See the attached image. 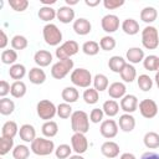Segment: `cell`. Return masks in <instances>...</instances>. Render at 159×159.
Listing matches in <instances>:
<instances>
[{
  "label": "cell",
  "mask_w": 159,
  "mask_h": 159,
  "mask_svg": "<svg viewBox=\"0 0 159 159\" xmlns=\"http://www.w3.org/2000/svg\"><path fill=\"white\" fill-rule=\"evenodd\" d=\"M61 97L66 103L71 104V103L77 102V99L80 97V92H78V89H76V87H65L62 89Z\"/></svg>",
  "instance_id": "obj_25"
},
{
  "label": "cell",
  "mask_w": 159,
  "mask_h": 159,
  "mask_svg": "<svg viewBox=\"0 0 159 159\" xmlns=\"http://www.w3.org/2000/svg\"><path fill=\"white\" fill-rule=\"evenodd\" d=\"M70 159H84V158L81 154H75V155H71Z\"/></svg>",
  "instance_id": "obj_58"
},
{
  "label": "cell",
  "mask_w": 159,
  "mask_h": 159,
  "mask_svg": "<svg viewBox=\"0 0 159 159\" xmlns=\"http://www.w3.org/2000/svg\"><path fill=\"white\" fill-rule=\"evenodd\" d=\"M142 43L147 50H155L159 46V34L154 26H145L142 30Z\"/></svg>",
  "instance_id": "obj_2"
},
{
  "label": "cell",
  "mask_w": 159,
  "mask_h": 159,
  "mask_svg": "<svg viewBox=\"0 0 159 159\" xmlns=\"http://www.w3.org/2000/svg\"><path fill=\"white\" fill-rule=\"evenodd\" d=\"M119 145L116 143V142H112V140H107L102 144L101 147V153L106 157V158H117L119 155Z\"/></svg>",
  "instance_id": "obj_15"
},
{
  "label": "cell",
  "mask_w": 159,
  "mask_h": 159,
  "mask_svg": "<svg viewBox=\"0 0 159 159\" xmlns=\"http://www.w3.org/2000/svg\"><path fill=\"white\" fill-rule=\"evenodd\" d=\"M137 83L143 92H148L153 87V80L148 75H139V77L137 78Z\"/></svg>",
  "instance_id": "obj_39"
},
{
  "label": "cell",
  "mask_w": 159,
  "mask_h": 159,
  "mask_svg": "<svg viewBox=\"0 0 159 159\" xmlns=\"http://www.w3.org/2000/svg\"><path fill=\"white\" fill-rule=\"evenodd\" d=\"M143 142L148 149H157L159 148V134L155 132H148L145 133Z\"/></svg>",
  "instance_id": "obj_29"
},
{
  "label": "cell",
  "mask_w": 159,
  "mask_h": 159,
  "mask_svg": "<svg viewBox=\"0 0 159 159\" xmlns=\"http://www.w3.org/2000/svg\"><path fill=\"white\" fill-rule=\"evenodd\" d=\"M140 159H159V154L155 153V152H145Z\"/></svg>",
  "instance_id": "obj_52"
},
{
  "label": "cell",
  "mask_w": 159,
  "mask_h": 159,
  "mask_svg": "<svg viewBox=\"0 0 159 159\" xmlns=\"http://www.w3.org/2000/svg\"><path fill=\"white\" fill-rule=\"evenodd\" d=\"M158 17V11L155 7L153 6H145L142 11H140V20L144 21L145 24H152L157 20Z\"/></svg>",
  "instance_id": "obj_26"
},
{
  "label": "cell",
  "mask_w": 159,
  "mask_h": 159,
  "mask_svg": "<svg viewBox=\"0 0 159 159\" xmlns=\"http://www.w3.org/2000/svg\"><path fill=\"white\" fill-rule=\"evenodd\" d=\"M118 125L119 128L125 132V133H129L134 129L135 127V118L129 114V113H124L122 116H119V120H118Z\"/></svg>",
  "instance_id": "obj_18"
},
{
  "label": "cell",
  "mask_w": 159,
  "mask_h": 159,
  "mask_svg": "<svg viewBox=\"0 0 159 159\" xmlns=\"http://www.w3.org/2000/svg\"><path fill=\"white\" fill-rule=\"evenodd\" d=\"M143 66L147 71H159V57L155 55H149L144 57Z\"/></svg>",
  "instance_id": "obj_35"
},
{
  "label": "cell",
  "mask_w": 159,
  "mask_h": 159,
  "mask_svg": "<svg viewBox=\"0 0 159 159\" xmlns=\"http://www.w3.org/2000/svg\"><path fill=\"white\" fill-rule=\"evenodd\" d=\"M71 147L76 154H83L88 149V140L84 134L82 133H73L71 137Z\"/></svg>",
  "instance_id": "obj_10"
},
{
  "label": "cell",
  "mask_w": 159,
  "mask_h": 159,
  "mask_svg": "<svg viewBox=\"0 0 159 159\" xmlns=\"http://www.w3.org/2000/svg\"><path fill=\"white\" fill-rule=\"evenodd\" d=\"M103 116H104V112L103 109L101 108H93L89 113V120L92 123H99V122H103Z\"/></svg>",
  "instance_id": "obj_49"
},
{
  "label": "cell",
  "mask_w": 159,
  "mask_h": 159,
  "mask_svg": "<svg viewBox=\"0 0 159 159\" xmlns=\"http://www.w3.org/2000/svg\"><path fill=\"white\" fill-rule=\"evenodd\" d=\"M122 30L124 31V34H127L129 36L137 35L139 32V24H138L137 20H134L132 17H128L122 22Z\"/></svg>",
  "instance_id": "obj_21"
},
{
  "label": "cell",
  "mask_w": 159,
  "mask_h": 159,
  "mask_svg": "<svg viewBox=\"0 0 159 159\" xmlns=\"http://www.w3.org/2000/svg\"><path fill=\"white\" fill-rule=\"evenodd\" d=\"M72 107H71V104L70 103H60L58 106H57V116L60 117V118H62V119H67V118H70L71 116H72Z\"/></svg>",
  "instance_id": "obj_45"
},
{
  "label": "cell",
  "mask_w": 159,
  "mask_h": 159,
  "mask_svg": "<svg viewBox=\"0 0 159 159\" xmlns=\"http://www.w3.org/2000/svg\"><path fill=\"white\" fill-rule=\"evenodd\" d=\"M12 147H14L12 138H5V137L0 138V155L7 154L10 152V149H12Z\"/></svg>",
  "instance_id": "obj_46"
},
{
  "label": "cell",
  "mask_w": 159,
  "mask_h": 159,
  "mask_svg": "<svg viewBox=\"0 0 159 159\" xmlns=\"http://www.w3.org/2000/svg\"><path fill=\"white\" fill-rule=\"evenodd\" d=\"M56 17L62 24H70L75 20V10L70 6H61L56 10Z\"/></svg>",
  "instance_id": "obj_14"
},
{
  "label": "cell",
  "mask_w": 159,
  "mask_h": 159,
  "mask_svg": "<svg viewBox=\"0 0 159 159\" xmlns=\"http://www.w3.org/2000/svg\"><path fill=\"white\" fill-rule=\"evenodd\" d=\"M119 75H120V78L124 82L132 83L137 77V71H135V68H134V66L132 63H127Z\"/></svg>",
  "instance_id": "obj_28"
},
{
  "label": "cell",
  "mask_w": 159,
  "mask_h": 159,
  "mask_svg": "<svg viewBox=\"0 0 159 159\" xmlns=\"http://www.w3.org/2000/svg\"><path fill=\"white\" fill-rule=\"evenodd\" d=\"M124 5V0H103V6L107 10H116Z\"/></svg>",
  "instance_id": "obj_50"
},
{
  "label": "cell",
  "mask_w": 159,
  "mask_h": 159,
  "mask_svg": "<svg viewBox=\"0 0 159 159\" xmlns=\"http://www.w3.org/2000/svg\"><path fill=\"white\" fill-rule=\"evenodd\" d=\"M37 15L42 21L48 22V21H52L56 17V10L52 9L51 6H41Z\"/></svg>",
  "instance_id": "obj_36"
},
{
  "label": "cell",
  "mask_w": 159,
  "mask_h": 159,
  "mask_svg": "<svg viewBox=\"0 0 159 159\" xmlns=\"http://www.w3.org/2000/svg\"><path fill=\"white\" fill-rule=\"evenodd\" d=\"M42 36H43L45 42L47 45H50V46H57L62 41V32H61V30L55 24H51V22L43 26Z\"/></svg>",
  "instance_id": "obj_5"
},
{
  "label": "cell",
  "mask_w": 159,
  "mask_h": 159,
  "mask_svg": "<svg viewBox=\"0 0 159 159\" xmlns=\"http://www.w3.org/2000/svg\"><path fill=\"white\" fill-rule=\"evenodd\" d=\"M102 109H103V112H104L106 116H108V117H114V116H117L118 112H119V104H118L114 99H108V101H106V102L103 103Z\"/></svg>",
  "instance_id": "obj_34"
},
{
  "label": "cell",
  "mask_w": 159,
  "mask_h": 159,
  "mask_svg": "<svg viewBox=\"0 0 159 159\" xmlns=\"http://www.w3.org/2000/svg\"><path fill=\"white\" fill-rule=\"evenodd\" d=\"M71 127L75 133L86 134L89 130V117L83 111H75L71 116Z\"/></svg>",
  "instance_id": "obj_1"
},
{
  "label": "cell",
  "mask_w": 159,
  "mask_h": 159,
  "mask_svg": "<svg viewBox=\"0 0 159 159\" xmlns=\"http://www.w3.org/2000/svg\"><path fill=\"white\" fill-rule=\"evenodd\" d=\"M26 84L22 81H15L11 83L10 93L14 98H22L26 94Z\"/></svg>",
  "instance_id": "obj_30"
},
{
  "label": "cell",
  "mask_w": 159,
  "mask_h": 159,
  "mask_svg": "<svg viewBox=\"0 0 159 159\" xmlns=\"http://www.w3.org/2000/svg\"><path fill=\"white\" fill-rule=\"evenodd\" d=\"M9 75L12 80L15 81H20L24 78V76L26 75V68L24 65L21 63H15L12 66H10V70H9Z\"/></svg>",
  "instance_id": "obj_32"
},
{
  "label": "cell",
  "mask_w": 159,
  "mask_h": 159,
  "mask_svg": "<svg viewBox=\"0 0 159 159\" xmlns=\"http://www.w3.org/2000/svg\"><path fill=\"white\" fill-rule=\"evenodd\" d=\"M29 155H30V149L24 144H19L12 149L14 159H27Z\"/></svg>",
  "instance_id": "obj_43"
},
{
  "label": "cell",
  "mask_w": 159,
  "mask_h": 159,
  "mask_svg": "<svg viewBox=\"0 0 159 159\" xmlns=\"http://www.w3.org/2000/svg\"><path fill=\"white\" fill-rule=\"evenodd\" d=\"M37 116L43 120H51L57 114V107L48 99H41L36 106Z\"/></svg>",
  "instance_id": "obj_7"
},
{
  "label": "cell",
  "mask_w": 159,
  "mask_h": 159,
  "mask_svg": "<svg viewBox=\"0 0 159 159\" xmlns=\"http://www.w3.org/2000/svg\"><path fill=\"white\" fill-rule=\"evenodd\" d=\"M14 109H15V103H14V101H11L10 98H6V97H4V98L0 99V113H1L2 116H9V114H11V113L14 112Z\"/></svg>",
  "instance_id": "obj_37"
},
{
  "label": "cell",
  "mask_w": 159,
  "mask_h": 159,
  "mask_svg": "<svg viewBox=\"0 0 159 159\" xmlns=\"http://www.w3.org/2000/svg\"><path fill=\"white\" fill-rule=\"evenodd\" d=\"M82 51L87 56H96L99 52V43H97L96 41H86L82 45Z\"/></svg>",
  "instance_id": "obj_40"
},
{
  "label": "cell",
  "mask_w": 159,
  "mask_h": 159,
  "mask_svg": "<svg viewBox=\"0 0 159 159\" xmlns=\"http://www.w3.org/2000/svg\"><path fill=\"white\" fill-rule=\"evenodd\" d=\"M55 143L51 139L46 138H36L31 143V152L40 157L50 155L52 152H55Z\"/></svg>",
  "instance_id": "obj_3"
},
{
  "label": "cell",
  "mask_w": 159,
  "mask_h": 159,
  "mask_svg": "<svg viewBox=\"0 0 159 159\" xmlns=\"http://www.w3.org/2000/svg\"><path fill=\"white\" fill-rule=\"evenodd\" d=\"M71 152H72V147H70L68 144H60L55 149V155L57 159H66L71 157Z\"/></svg>",
  "instance_id": "obj_44"
},
{
  "label": "cell",
  "mask_w": 159,
  "mask_h": 159,
  "mask_svg": "<svg viewBox=\"0 0 159 159\" xmlns=\"http://www.w3.org/2000/svg\"><path fill=\"white\" fill-rule=\"evenodd\" d=\"M73 30L77 35L80 36H84V35H88L92 30V25L91 22L84 19V17H80L77 20L73 21Z\"/></svg>",
  "instance_id": "obj_17"
},
{
  "label": "cell",
  "mask_w": 159,
  "mask_h": 159,
  "mask_svg": "<svg viewBox=\"0 0 159 159\" xmlns=\"http://www.w3.org/2000/svg\"><path fill=\"white\" fill-rule=\"evenodd\" d=\"M29 45V41L25 36L22 35H15L12 39H11V47L12 50H25Z\"/></svg>",
  "instance_id": "obj_38"
},
{
  "label": "cell",
  "mask_w": 159,
  "mask_h": 159,
  "mask_svg": "<svg viewBox=\"0 0 159 159\" xmlns=\"http://www.w3.org/2000/svg\"><path fill=\"white\" fill-rule=\"evenodd\" d=\"M9 5L12 10L17 11V12H22L27 9L29 6V1L27 0H10L9 1Z\"/></svg>",
  "instance_id": "obj_48"
},
{
  "label": "cell",
  "mask_w": 159,
  "mask_h": 159,
  "mask_svg": "<svg viewBox=\"0 0 159 159\" xmlns=\"http://www.w3.org/2000/svg\"><path fill=\"white\" fill-rule=\"evenodd\" d=\"M154 80H155V83H157V86H158V88H159V71L155 73V77H154Z\"/></svg>",
  "instance_id": "obj_59"
},
{
  "label": "cell",
  "mask_w": 159,
  "mask_h": 159,
  "mask_svg": "<svg viewBox=\"0 0 159 159\" xmlns=\"http://www.w3.org/2000/svg\"><path fill=\"white\" fill-rule=\"evenodd\" d=\"M35 63L39 67H47L52 62V55L47 50H39L34 56Z\"/></svg>",
  "instance_id": "obj_20"
},
{
  "label": "cell",
  "mask_w": 159,
  "mask_h": 159,
  "mask_svg": "<svg viewBox=\"0 0 159 159\" xmlns=\"http://www.w3.org/2000/svg\"><path fill=\"white\" fill-rule=\"evenodd\" d=\"M66 4H67V6H72V5H77L78 4V0H66Z\"/></svg>",
  "instance_id": "obj_57"
},
{
  "label": "cell",
  "mask_w": 159,
  "mask_h": 159,
  "mask_svg": "<svg viewBox=\"0 0 159 159\" xmlns=\"http://www.w3.org/2000/svg\"><path fill=\"white\" fill-rule=\"evenodd\" d=\"M10 89H11V86L7 81L5 80H1L0 81V97L4 98L7 93H10Z\"/></svg>",
  "instance_id": "obj_51"
},
{
  "label": "cell",
  "mask_w": 159,
  "mask_h": 159,
  "mask_svg": "<svg viewBox=\"0 0 159 159\" xmlns=\"http://www.w3.org/2000/svg\"><path fill=\"white\" fill-rule=\"evenodd\" d=\"M20 138L26 143H32L36 139V129L31 124H22L19 129Z\"/></svg>",
  "instance_id": "obj_19"
},
{
  "label": "cell",
  "mask_w": 159,
  "mask_h": 159,
  "mask_svg": "<svg viewBox=\"0 0 159 159\" xmlns=\"http://www.w3.org/2000/svg\"><path fill=\"white\" fill-rule=\"evenodd\" d=\"M84 4L89 7H94V6L101 4V0H84Z\"/></svg>",
  "instance_id": "obj_54"
},
{
  "label": "cell",
  "mask_w": 159,
  "mask_h": 159,
  "mask_svg": "<svg viewBox=\"0 0 159 159\" xmlns=\"http://www.w3.org/2000/svg\"><path fill=\"white\" fill-rule=\"evenodd\" d=\"M138 107H139L140 114H142L144 118H147V119L154 118V117L158 114V111H159L158 104L155 103V101H153V99H150V98H145V99L140 101L139 104H138Z\"/></svg>",
  "instance_id": "obj_9"
},
{
  "label": "cell",
  "mask_w": 159,
  "mask_h": 159,
  "mask_svg": "<svg viewBox=\"0 0 159 159\" xmlns=\"http://www.w3.org/2000/svg\"><path fill=\"white\" fill-rule=\"evenodd\" d=\"M127 60L129 61V63H139L144 60V51L140 48V47H130L127 53Z\"/></svg>",
  "instance_id": "obj_23"
},
{
  "label": "cell",
  "mask_w": 159,
  "mask_h": 159,
  "mask_svg": "<svg viewBox=\"0 0 159 159\" xmlns=\"http://www.w3.org/2000/svg\"><path fill=\"white\" fill-rule=\"evenodd\" d=\"M29 80L34 84H42L46 81V73L41 67H34L29 72Z\"/></svg>",
  "instance_id": "obj_22"
},
{
  "label": "cell",
  "mask_w": 159,
  "mask_h": 159,
  "mask_svg": "<svg viewBox=\"0 0 159 159\" xmlns=\"http://www.w3.org/2000/svg\"><path fill=\"white\" fill-rule=\"evenodd\" d=\"M0 34H1L0 48H1V50H4V48L6 47V45H7V36H6V34H5V31H4V30H1V31H0Z\"/></svg>",
  "instance_id": "obj_53"
},
{
  "label": "cell",
  "mask_w": 159,
  "mask_h": 159,
  "mask_svg": "<svg viewBox=\"0 0 159 159\" xmlns=\"http://www.w3.org/2000/svg\"><path fill=\"white\" fill-rule=\"evenodd\" d=\"M119 159H135V157H134V154H132V153H123V154L119 157Z\"/></svg>",
  "instance_id": "obj_55"
},
{
  "label": "cell",
  "mask_w": 159,
  "mask_h": 159,
  "mask_svg": "<svg viewBox=\"0 0 159 159\" xmlns=\"http://www.w3.org/2000/svg\"><path fill=\"white\" fill-rule=\"evenodd\" d=\"M42 6H50V5H53L56 2V0H40Z\"/></svg>",
  "instance_id": "obj_56"
},
{
  "label": "cell",
  "mask_w": 159,
  "mask_h": 159,
  "mask_svg": "<svg viewBox=\"0 0 159 159\" xmlns=\"http://www.w3.org/2000/svg\"><path fill=\"white\" fill-rule=\"evenodd\" d=\"M72 70H73V61L71 58L60 60V61H57L56 63L52 65V67H51V76L53 78H56V80H62Z\"/></svg>",
  "instance_id": "obj_6"
},
{
  "label": "cell",
  "mask_w": 159,
  "mask_h": 159,
  "mask_svg": "<svg viewBox=\"0 0 159 159\" xmlns=\"http://www.w3.org/2000/svg\"><path fill=\"white\" fill-rule=\"evenodd\" d=\"M101 26H102L103 31H106L108 34L116 32L119 29V17L113 14L104 15L101 20Z\"/></svg>",
  "instance_id": "obj_11"
},
{
  "label": "cell",
  "mask_w": 159,
  "mask_h": 159,
  "mask_svg": "<svg viewBox=\"0 0 159 159\" xmlns=\"http://www.w3.org/2000/svg\"><path fill=\"white\" fill-rule=\"evenodd\" d=\"M19 127L16 124V122L14 120H7L4 123L2 128H1V137H5V138H12L19 133Z\"/></svg>",
  "instance_id": "obj_24"
},
{
  "label": "cell",
  "mask_w": 159,
  "mask_h": 159,
  "mask_svg": "<svg viewBox=\"0 0 159 159\" xmlns=\"http://www.w3.org/2000/svg\"><path fill=\"white\" fill-rule=\"evenodd\" d=\"M125 65H127L125 60L120 56H112L108 61V67L114 73H120Z\"/></svg>",
  "instance_id": "obj_27"
},
{
  "label": "cell",
  "mask_w": 159,
  "mask_h": 159,
  "mask_svg": "<svg viewBox=\"0 0 159 159\" xmlns=\"http://www.w3.org/2000/svg\"><path fill=\"white\" fill-rule=\"evenodd\" d=\"M83 99L87 104H94L98 102L99 99V94H98V91H96L94 88H86L84 92H83Z\"/></svg>",
  "instance_id": "obj_42"
},
{
  "label": "cell",
  "mask_w": 159,
  "mask_h": 159,
  "mask_svg": "<svg viewBox=\"0 0 159 159\" xmlns=\"http://www.w3.org/2000/svg\"><path fill=\"white\" fill-rule=\"evenodd\" d=\"M41 132H42V134H43L46 138H52V137H55V135L57 134V132H58V125H57V123L53 122V120H47V122H45V123L42 124Z\"/></svg>",
  "instance_id": "obj_31"
},
{
  "label": "cell",
  "mask_w": 159,
  "mask_h": 159,
  "mask_svg": "<svg viewBox=\"0 0 159 159\" xmlns=\"http://www.w3.org/2000/svg\"><path fill=\"white\" fill-rule=\"evenodd\" d=\"M99 132H101L102 137H104L107 139H112L118 134V124L113 119H106L101 123Z\"/></svg>",
  "instance_id": "obj_12"
},
{
  "label": "cell",
  "mask_w": 159,
  "mask_h": 159,
  "mask_svg": "<svg viewBox=\"0 0 159 159\" xmlns=\"http://www.w3.org/2000/svg\"><path fill=\"white\" fill-rule=\"evenodd\" d=\"M138 98L134 94H125L122 99H120V108L122 111H124L125 113H133L137 111L138 108Z\"/></svg>",
  "instance_id": "obj_13"
},
{
  "label": "cell",
  "mask_w": 159,
  "mask_h": 159,
  "mask_svg": "<svg viewBox=\"0 0 159 159\" xmlns=\"http://www.w3.org/2000/svg\"><path fill=\"white\" fill-rule=\"evenodd\" d=\"M108 83H109L108 78L103 73H97L93 77V86H94V89L98 92H103V91L108 89Z\"/></svg>",
  "instance_id": "obj_33"
},
{
  "label": "cell",
  "mask_w": 159,
  "mask_h": 159,
  "mask_svg": "<svg viewBox=\"0 0 159 159\" xmlns=\"http://www.w3.org/2000/svg\"><path fill=\"white\" fill-rule=\"evenodd\" d=\"M17 60V53L15 50H4L1 52V62L4 65H15Z\"/></svg>",
  "instance_id": "obj_41"
},
{
  "label": "cell",
  "mask_w": 159,
  "mask_h": 159,
  "mask_svg": "<svg viewBox=\"0 0 159 159\" xmlns=\"http://www.w3.org/2000/svg\"><path fill=\"white\" fill-rule=\"evenodd\" d=\"M78 51H80V45L75 40H68V41L63 42L62 45H60L56 48V57L58 58V61L60 60L71 58Z\"/></svg>",
  "instance_id": "obj_8"
},
{
  "label": "cell",
  "mask_w": 159,
  "mask_h": 159,
  "mask_svg": "<svg viewBox=\"0 0 159 159\" xmlns=\"http://www.w3.org/2000/svg\"><path fill=\"white\" fill-rule=\"evenodd\" d=\"M99 47L104 51H112L116 47V40L112 36H103L99 41Z\"/></svg>",
  "instance_id": "obj_47"
},
{
  "label": "cell",
  "mask_w": 159,
  "mask_h": 159,
  "mask_svg": "<svg viewBox=\"0 0 159 159\" xmlns=\"http://www.w3.org/2000/svg\"><path fill=\"white\" fill-rule=\"evenodd\" d=\"M108 94L111 98L113 99H122L124 96H125V92H127V88H125V84L123 82H113L108 86Z\"/></svg>",
  "instance_id": "obj_16"
},
{
  "label": "cell",
  "mask_w": 159,
  "mask_h": 159,
  "mask_svg": "<svg viewBox=\"0 0 159 159\" xmlns=\"http://www.w3.org/2000/svg\"><path fill=\"white\" fill-rule=\"evenodd\" d=\"M71 82L81 88H89L91 83L93 82L92 75L86 68H76L71 72Z\"/></svg>",
  "instance_id": "obj_4"
}]
</instances>
